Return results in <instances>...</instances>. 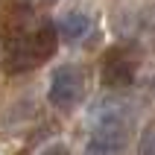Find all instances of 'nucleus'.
<instances>
[{
    "label": "nucleus",
    "instance_id": "1",
    "mask_svg": "<svg viewBox=\"0 0 155 155\" xmlns=\"http://www.w3.org/2000/svg\"><path fill=\"white\" fill-rule=\"evenodd\" d=\"M56 44H59V29L53 21H38L35 26H26L6 41L3 70L9 76H18V73H29L41 68L56 53Z\"/></svg>",
    "mask_w": 155,
    "mask_h": 155
},
{
    "label": "nucleus",
    "instance_id": "2",
    "mask_svg": "<svg viewBox=\"0 0 155 155\" xmlns=\"http://www.w3.org/2000/svg\"><path fill=\"white\" fill-rule=\"evenodd\" d=\"M88 129L97 138H114V140H129L132 129V108L123 100L114 97H100L97 103H91L85 114Z\"/></svg>",
    "mask_w": 155,
    "mask_h": 155
},
{
    "label": "nucleus",
    "instance_id": "3",
    "mask_svg": "<svg viewBox=\"0 0 155 155\" xmlns=\"http://www.w3.org/2000/svg\"><path fill=\"white\" fill-rule=\"evenodd\" d=\"M140 68V50L135 44H114L103 53V61H100V82L105 88H126L135 82Z\"/></svg>",
    "mask_w": 155,
    "mask_h": 155
},
{
    "label": "nucleus",
    "instance_id": "4",
    "mask_svg": "<svg viewBox=\"0 0 155 155\" xmlns=\"http://www.w3.org/2000/svg\"><path fill=\"white\" fill-rule=\"evenodd\" d=\"M50 105L56 111H73L85 97V70L79 64H59L50 76Z\"/></svg>",
    "mask_w": 155,
    "mask_h": 155
},
{
    "label": "nucleus",
    "instance_id": "5",
    "mask_svg": "<svg viewBox=\"0 0 155 155\" xmlns=\"http://www.w3.org/2000/svg\"><path fill=\"white\" fill-rule=\"evenodd\" d=\"M56 29H59V38H64L68 44L76 47V44H85L94 35V18L88 12H82V9H70L59 18Z\"/></svg>",
    "mask_w": 155,
    "mask_h": 155
},
{
    "label": "nucleus",
    "instance_id": "6",
    "mask_svg": "<svg viewBox=\"0 0 155 155\" xmlns=\"http://www.w3.org/2000/svg\"><path fill=\"white\" fill-rule=\"evenodd\" d=\"M138 155H155V126H149V129L143 132V135H140Z\"/></svg>",
    "mask_w": 155,
    "mask_h": 155
},
{
    "label": "nucleus",
    "instance_id": "7",
    "mask_svg": "<svg viewBox=\"0 0 155 155\" xmlns=\"http://www.w3.org/2000/svg\"><path fill=\"white\" fill-rule=\"evenodd\" d=\"M38 155H70V152H68V147H64L61 140H56V143H50L47 149H41Z\"/></svg>",
    "mask_w": 155,
    "mask_h": 155
},
{
    "label": "nucleus",
    "instance_id": "8",
    "mask_svg": "<svg viewBox=\"0 0 155 155\" xmlns=\"http://www.w3.org/2000/svg\"><path fill=\"white\" fill-rule=\"evenodd\" d=\"M41 3H56V0H41Z\"/></svg>",
    "mask_w": 155,
    "mask_h": 155
}]
</instances>
